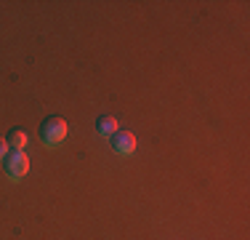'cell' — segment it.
Here are the masks:
<instances>
[{"mask_svg":"<svg viewBox=\"0 0 250 240\" xmlns=\"http://www.w3.org/2000/svg\"><path fill=\"white\" fill-rule=\"evenodd\" d=\"M69 128H67V120L59 118V115H51L40 123V142L45 147H59L64 139H67Z\"/></svg>","mask_w":250,"mask_h":240,"instance_id":"6da1fadb","label":"cell"},{"mask_svg":"<svg viewBox=\"0 0 250 240\" xmlns=\"http://www.w3.org/2000/svg\"><path fill=\"white\" fill-rule=\"evenodd\" d=\"M3 168H5V173H8L14 182L24 179L27 171H29V158L24 155V149H11V152L3 158Z\"/></svg>","mask_w":250,"mask_h":240,"instance_id":"7a4b0ae2","label":"cell"},{"mask_svg":"<svg viewBox=\"0 0 250 240\" xmlns=\"http://www.w3.org/2000/svg\"><path fill=\"white\" fill-rule=\"evenodd\" d=\"M109 142H112V149L117 155H133L136 152V136L130 131H117V134L109 136Z\"/></svg>","mask_w":250,"mask_h":240,"instance_id":"3957f363","label":"cell"},{"mask_svg":"<svg viewBox=\"0 0 250 240\" xmlns=\"http://www.w3.org/2000/svg\"><path fill=\"white\" fill-rule=\"evenodd\" d=\"M96 131H99L101 136H112V134H117L120 128H117V120L112 118V115H101L96 120Z\"/></svg>","mask_w":250,"mask_h":240,"instance_id":"277c9868","label":"cell"},{"mask_svg":"<svg viewBox=\"0 0 250 240\" xmlns=\"http://www.w3.org/2000/svg\"><path fill=\"white\" fill-rule=\"evenodd\" d=\"M5 142H8L11 149H24L27 147V131L24 128H14L8 136H5Z\"/></svg>","mask_w":250,"mask_h":240,"instance_id":"5b68a950","label":"cell"},{"mask_svg":"<svg viewBox=\"0 0 250 240\" xmlns=\"http://www.w3.org/2000/svg\"><path fill=\"white\" fill-rule=\"evenodd\" d=\"M8 152H11V149H8V142H5L3 136H0V160H3V158H5V155H8Z\"/></svg>","mask_w":250,"mask_h":240,"instance_id":"8992f818","label":"cell"}]
</instances>
